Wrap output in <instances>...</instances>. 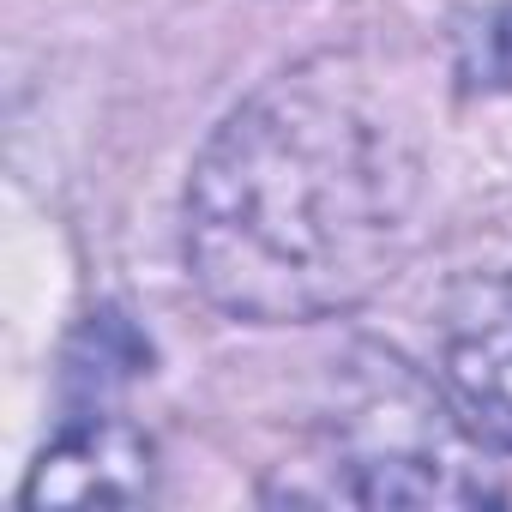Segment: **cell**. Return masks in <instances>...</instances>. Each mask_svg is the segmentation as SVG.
I'll use <instances>...</instances> for the list:
<instances>
[{
    "instance_id": "cell-2",
    "label": "cell",
    "mask_w": 512,
    "mask_h": 512,
    "mask_svg": "<svg viewBox=\"0 0 512 512\" xmlns=\"http://www.w3.org/2000/svg\"><path fill=\"white\" fill-rule=\"evenodd\" d=\"M440 374L452 404L512 452V278H470L446 302Z\"/></svg>"
},
{
    "instance_id": "cell-1",
    "label": "cell",
    "mask_w": 512,
    "mask_h": 512,
    "mask_svg": "<svg viewBox=\"0 0 512 512\" xmlns=\"http://www.w3.org/2000/svg\"><path fill=\"white\" fill-rule=\"evenodd\" d=\"M422 151L350 61H308L223 121L187 187V260L241 320L362 302L416 241Z\"/></svg>"
},
{
    "instance_id": "cell-4",
    "label": "cell",
    "mask_w": 512,
    "mask_h": 512,
    "mask_svg": "<svg viewBox=\"0 0 512 512\" xmlns=\"http://www.w3.org/2000/svg\"><path fill=\"white\" fill-rule=\"evenodd\" d=\"M458 73L470 91H512V0L458 31Z\"/></svg>"
},
{
    "instance_id": "cell-3",
    "label": "cell",
    "mask_w": 512,
    "mask_h": 512,
    "mask_svg": "<svg viewBox=\"0 0 512 512\" xmlns=\"http://www.w3.org/2000/svg\"><path fill=\"white\" fill-rule=\"evenodd\" d=\"M151 494V446L121 422L73 428L25 482V506H133Z\"/></svg>"
}]
</instances>
